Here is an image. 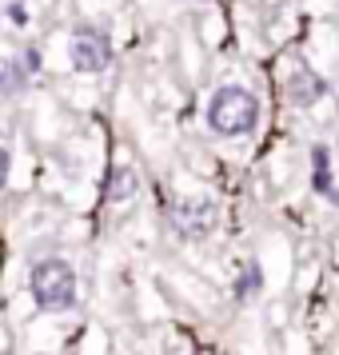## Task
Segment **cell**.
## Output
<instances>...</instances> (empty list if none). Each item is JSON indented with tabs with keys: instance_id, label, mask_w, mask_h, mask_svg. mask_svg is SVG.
I'll use <instances>...</instances> for the list:
<instances>
[{
	"instance_id": "obj_8",
	"label": "cell",
	"mask_w": 339,
	"mask_h": 355,
	"mask_svg": "<svg viewBox=\"0 0 339 355\" xmlns=\"http://www.w3.org/2000/svg\"><path fill=\"white\" fill-rule=\"evenodd\" d=\"M259 288H263V272H259V263H247L240 272V279H236V300L240 304H247V300H256Z\"/></svg>"
},
{
	"instance_id": "obj_12",
	"label": "cell",
	"mask_w": 339,
	"mask_h": 355,
	"mask_svg": "<svg viewBox=\"0 0 339 355\" xmlns=\"http://www.w3.org/2000/svg\"><path fill=\"white\" fill-rule=\"evenodd\" d=\"M4 184H8V152L0 148V188H4Z\"/></svg>"
},
{
	"instance_id": "obj_11",
	"label": "cell",
	"mask_w": 339,
	"mask_h": 355,
	"mask_svg": "<svg viewBox=\"0 0 339 355\" xmlns=\"http://www.w3.org/2000/svg\"><path fill=\"white\" fill-rule=\"evenodd\" d=\"M8 20H12V24H28V12H24V4H8Z\"/></svg>"
},
{
	"instance_id": "obj_7",
	"label": "cell",
	"mask_w": 339,
	"mask_h": 355,
	"mask_svg": "<svg viewBox=\"0 0 339 355\" xmlns=\"http://www.w3.org/2000/svg\"><path fill=\"white\" fill-rule=\"evenodd\" d=\"M136 184H140V180H136V172H132V168H116L112 176H108V188H104V192H108V200H112V204H120V200L136 196Z\"/></svg>"
},
{
	"instance_id": "obj_3",
	"label": "cell",
	"mask_w": 339,
	"mask_h": 355,
	"mask_svg": "<svg viewBox=\"0 0 339 355\" xmlns=\"http://www.w3.org/2000/svg\"><path fill=\"white\" fill-rule=\"evenodd\" d=\"M168 224H172V232L184 236V240H204V236H211L216 224H220V204L208 200V196L180 200L176 208L168 211Z\"/></svg>"
},
{
	"instance_id": "obj_9",
	"label": "cell",
	"mask_w": 339,
	"mask_h": 355,
	"mask_svg": "<svg viewBox=\"0 0 339 355\" xmlns=\"http://www.w3.org/2000/svg\"><path fill=\"white\" fill-rule=\"evenodd\" d=\"M311 160H315V188L331 192V168H327V148H311Z\"/></svg>"
},
{
	"instance_id": "obj_5",
	"label": "cell",
	"mask_w": 339,
	"mask_h": 355,
	"mask_svg": "<svg viewBox=\"0 0 339 355\" xmlns=\"http://www.w3.org/2000/svg\"><path fill=\"white\" fill-rule=\"evenodd\" d=\"M323 96H327L323 76H315V72H295V76H288V100L295 108H311V104H320Z\"/></svg>"
},
{
	"instance_id": "obj_2",
	"label": "cell",
	"mask_w": 339,
	"mask_h": 355,
	"mask_svg": "<svg viewBox=\"0 0 339 355\" xmlns=\"http://www.w3.org/2000/svg\"><path fill=\"white\" fill-rule=\"evenodd\" d=\"M28 291H33L40 311H52V315L72 311L76 307V272H72V263L60 256L40 259L28 272Z\"/></svg>"
},
{
	"instance_id": "obj_1",
	"label": "cell",
	"mask_w": 339,
	"mask_h": 355,
	"mask_svg": "<svg viewBox=\"0 0 339 355\" xmlns=\"http://www.w3.org/2000/svg\"><path fill=\"white\" fill-rule=\"evenodd\" d=\"M259 124V100L256 92L247 88H236V84H224L216 88L208 100V128L216 136H247L256 132Z\"/></svg>"
},
{
	"instance_id": "obj_6",
	"label": "cell",
	"mask_w": 339,
	"mask_h": 355,
	"mask_svg": "<svg viewBox=\"0 0 339 355\" xmlns=\"http://www.w3.org/2000/svg\"><path fill=\"white\" fill-rule=\"evenodd\" d=\"M28 68L20 64V56H8V60H0V96H20L24 88H28Z\"/></svg>"
},
{
	"instance_id": "obj_10",
	"label": "cell",
	"mask_w": 339,
	"mask_h": 355,
	"mask_svg": "<svg viewBox=\"0 0 339 355\" xmlns=\"http://www.w3.org/2000/svg\"><path fill=\"white\" fill-rule=\"evenodd\" d=\"M20 64L28 68V72H36V68H40V52H36V49H24V52H20Z\"/></svg>"
},
{
	"instance_id": "obj_4",
	"label": "cell",
	"mask_w": 339,
	"mask_h": 355,
	"mask_svg": "<svg viewBox=\"0 0 339 355\" xmlns=\"http://www.w3.org/2000/svg\"><path fill=\"white\" fill-rule=\"evenodd\" d=\"M68 56H72V68L92 76V72H104L112 64V40L92 28V24H76L72 28V44H68Z\"/></svg>"
},
{
	"instance_id": "obj_13",
	"label": "cell",
	"mask_w": 339,
	"mask_h": 355,
	"mask_svg": "<svg viewBox=\"0 0 339 355\" xmlns=\"http://www.w3.org/2000/svg\"><path fill=\"white\" fill-rule=\"evenodd\" d=\"M0 355H8V352H0Z\"/></svg>"
}]
</instances>
